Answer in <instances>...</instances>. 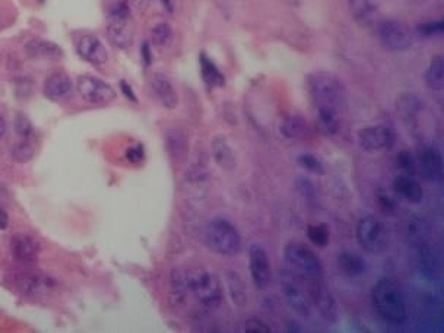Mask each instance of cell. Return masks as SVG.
Segmentation results:
<instances>
[{
    "mask_svg": "<svg viewBox=\"0 0 444 333\" xmlns=\"http://www.w3.org/2000/svg\"><path fill=\"white\" fill-rule=\"evenodd\" d=\"M298 164L302 166L304 170H307L313 174H317V176L324 174V166H323L322 161L313 154H301L298 157Z\"/></svg>",
    "mask_w": 444,
    "mask_h": 333,
    "instance_id": "836d02e7",
    "label": "cell"
},
{
    "mask_svg": "<svg viewBox=\"0 0 444 333\" xmlns=\"http://www.w3.org/2000/svg\"><path fill=\"white\" fill-rule=\"evenodd\" d=\"M424 79L427 88L431 91L440 92L444 88V60L441 56H435L430 62Z\"/></svg>",
    "mask_w": 444,
    "mask_h": 333,
    "instance_id": "83f0119b",
    "label": "cell"
},
{
    "mask_svg": "<svg viewBox=\"0 0 444 333\" xmlns=\"http://www.w3.org/2000/svg\"><path fill=\"white\" fill-rule=\"evenodd\" d=\"M282 292L288 302L290 307L300 316H309L310 314V298L305 294L298 284L294 281H284L282 282Z\"/></svg>",
    "mask_w": 444,
    "mask_h": 333,
    "instance_id": "44dd1931",
    "label": "cell"
},
{
    "mask_svg": "<svg viewBox=\"0 0 444 333\" xmlns=\"http://www.w3.org/2000/svg\"><path fill=\"white\" fill-rule=\"evenodd\" d=\"M8 226V215L6 212L2 209V206H0V228H6Z\"/></svg>",
    "mask_w": 444,
    "mask_h": 333,
    "instance_id": "bcb514c9",
    "label": "cell"
},
{
    "mask_svg": "<svg viewBox=\"0 0 444 333\" xmlns=\"http://www.w3.org/2000/svg\"><path fill=\"white\" fill-rule=\"evenodd\" d=\"M5 132H6V122H5L4 116L0 115V137L5 134Z\"/></svg>",
    "mask_w": 444,
    "mask_h": 333,
    "instance_id": "7dc6e473",
    "label": "cell"
},
{
    "mask_svg": "<svg viewBox=\"0 0 444 333\" xmlns=\"http://www.w3.org/2000/svg\"><path fill=\"white\" fill-rule=\"evenodd\" d=\"M141 56H142L144 65H145L147 68L152 65L154 56H152V48H151V44H149V43H144V44H142V47H141Z\"/></svg>",
    "mask_w": 444,
    "mask_h": 333,
    "instance_id": "b9f144b4",
    "label": "cell"
},
{
    "mask_svg": "<svg viewBox=\"0 0 444 333\" xmlns=\"http://www.w3.org/2000/svg\"><path fill=\"white\" fill-rule=\"evenodd\" d=\"M338 269L348 278H358L367 272V262L354 252H342L337 258Z\"/></svg>",
    "mask_w": 444,
    "mask_h": 333,
    "instance_id": "cb8c5ba5",
    "label": "cell"
},
{
    "mask_svg": "<svg viewBox=\"0 0 444 333\" xmlns=\"http://www.w3.org/2000/svg\"><path fill=\"white\" fill-rule=\"evenodd\" d=\"M36 139L34 137H19L12 148V157L18 162L31 161L36 155Z\"/></svg>",
    "mask_w": 444,
    "mask_h": 333,
    "instance_id": "4dcf8cb0",
    "label": "cell"
},
{
    "mask_svg": "<svg viewBox=\"0 0 444 333\" xmlns=\"http://www.w3.org/2000/svg\"><path fill=\"white\" fill-rule=\"evenodd\" d=\"M307 90L316 108L342 111L347 102V88L341 78L329 72H314L307 76Z\"/></svg>",
    "mask_w": 444,
    "mask_h": 333,
    "instance_id": "3957f363",
    "label": "cell"
},
{
    "mask_svg": "<svg viewBox=\"0 0 444 333\" xmlns=\"http://www.w3.org/2000/svg\"><path fill=\"white\" fill-rule=\"evenodd\" d=\"M244 330L247 333H269L270 327L259 319H250L245 322Z\"/></svg>",
    "mask_w": 444,
    "mask_h": 333,
    "instance_id": "ab89813d",
    "label": "cell"
},
{
    "mask_svg": "<svg viewBox=\"0 0 444 333\" xmlns=\"http://www.w3.org/2000/svg\"><path fill=\"white\" fill-rule=\"evenodd\" d=\"M356 241L366 252L380 255L391 244V233L384 222L373 215H366L356 224Z\"/></svg>",
    "mask_w": 444,
    "mask_h": 333,
    "instance_id": "5b68a950",
    "label": "cell"
},
{
    "mask_svg": "<svg viewBox=\"0 0 444 333\" xmlns=\"http://www.w3.org/2000/svg\"><path fill=\"white\" fill-rule=\"evenodd\" d=\"M376 33L381 44L391 51H406L413 46V36L411 30L399 21H381Z\"/></svg>",
    "mask_w": 444,
    "mask_h": 333,
    "instance_id": "30bf717a",
    "label": "cell"
},
{
    "mask_svg": "<svg viewBox=\"0 0 444 333\" xmlns=\"http://www.w3.org/2000/svg\"><path fill=\"white\" fill-rule=\"evenodd\" d=\"M212 155L216 164L227 171H233L236 169V155L233 148L230 147L226 136H216L212 141Z\"/></svg>",
    "mask_w": 444,
    "mask_h": 333,
    "instance_id": "d4e9b609",
    "label": "cell"
},
{
    "mask_svg": "<svg viewBox=\"0 0 444 333\" xmlns=\"http://www.w3.org/2000/svg\"><path fill=\"white\" fill-rule=\"evenodd\" d=\"M199 66H201L202 79L209 90L222 88L226 85V76L222 75V72L218 69V66L213 63V60L209 58L208 54L201 53Z\"/></svg>",
    "mask_w": 444,
    "mask_h": 333,
    "instance_id": "484cf974",
    "label": "cell"
},
{
    "mask_svg": "<svg viewBox=\"0 0 444 333\" xmlns=\"http://www.w3.org/2000/svg\"><path fill=\"white\" fill-rule=\"evenodd\" d=\"M416 31H418L423 37H435L441 36L444 31V22L441 19L438 21H428L423 22L416 26Z\"/></svg>",
    "mask_w": 444,
    "mask_h": 333,
    "instance_id": "d590c367",
    "label": "cell"
},
{
    "mask_svg": "<svg viewBox=\"0 0 444 333\" xmlns=\"http://www.w3.org/2000/svg\"><path fill=\"white\" fill-rule=\"evenodd\" d=\"M358 144L366 152L388 151L395 144V133L383 125L364 127L358 130Z\"/></svg>",
    "mask_w": 444,
    "mask_h": 333,
    "instance_id": "7c38bea8",
    "label": "cell"
},
{
    "mask_svg": "<svg viewBox=\"0 0 444 333\" xmlns=\"http://www.w3.org/2000/svg\"><path fill=\"white\" fill-rule=\"evenodd\" d=\"M226 278H227V285H228V291H230L233 302L237 305L247 304V290L241 278L233 270H227Z\"/></svg>",
    "mask_w": 444,
    "mask_h": 333,
    "instance_id": "f546056e",
    "label": "cell"
},
{
    "mask_svg": "<svg viewBox=\"0 0 444 333\" xmlns=\"http://www.w3.org/2000/svg\"><path fill=\"white\" fill-rule=\"evenodd\" d=\"M76 53L85 62L97 66H101L108 60V51L105 46L97 36L91 34L82 36L76 41Z\"/></svg>",
    "mask_w": 444,
    "mask_h": 333,
    "instance_id": "2e32d148",
    "label": "cell"
},
{
    "mask_svg": "<svg viewBox=\"0 0 444 333\" xmlns=\"http://www.w3.org/2000/svg\"><path fill=\"white\" fill-rule=\"evenodd\" d=\"M248 265L253 282L259 290H265L272 281L270 260L265 248L259 244H252L248 250Z\"/></svg>",
    "mask_w": 444,
    "mask_h": 333,
    "instance_id": "4fadbf2b",
    "label": "cell"
},
{
    "mask_svg": "<svg viewBox=\"0 0 444 333\" xmlns=\"http://www.w3.org/2000/svg\"><path fill=\"white\" fill-rule=\"evenodd\" d=\"M371 302L377 314L388 324L401 326L408 319L405 295L401 287L388 278L379 280L371 288Z\"/></svg>",
    "mask_w": 444,
    "mask_h": 333,
    "instance_id": "7a4b0ae2",
    "label": "cell"
},
{
    "mask_svg": "<svg viewBox=\"0 0 444 333\" xmlns=\"http://www.w3.org/2000/svg\"><path fill=\"white\" fill-rule=\"evenodd\" d=\"M295 187L302 198L309 199V201L316 199V187H314L313 181L309 180L307 177H297Z\"/></svg>",
    "mask_w": 444,
    "mask_h": 333,
    "instance_id": "8d00e7d4",
    "label": "cell"
},
{
    "mask_svg": "<svg viewBox=\"0 0 444 333\" xmlns=\"http://www.w3.org/2000/svg\"><path fill=\"white\" fill-rule=\"evenodd\" d=\"M26 53L36 59H60L63 56L62 48L51 41L33 40L26 44Z\"/></svg>",
    "mask_w": 444,
    "mask_h": 333,
    "instance_id": "4316f807",
    "label": "cell"
},
{
    "mask_svg": "<svg viewBox=\"0 0 444 333\" xmlns=\"http://www.w3.org/2000/svg\"><path fill=\"white\" fill-rule=\"evenodd\" d=\"M205 244L221 256H234L241 248V237L228 219L216 218L205 228Z\"/></svg>",
    "mask_w": 444,
    "mask_h": 333,
    "instance_id": "277c9868",
    "label": "cell"
},
{
    "mask_svg": "<svg viewBox=\"0 0 444 333\" xmlns=\"http://www.w3.org/2000/svg\"><path fill=\"white\" fill-rule=\"evenodd\" d=\"M420 166L423 176L430 181H441L444 177V166L441 152L434 147H424L420 151Z\"/></svg>",
    "mask_w": 444,
    "mask_h": 333,
    "instance_id": "e0dca14e",
    "label": "cell"
},
{
    "mask_svg": "<svg viewBox=\"0 0 444 333\" xmlns=\"http://www.w3.org/2000/svg\"><path fill=\"white\" fill-rule=\"evenodd\" d=\"M377 204H379V206H380V209L384 212V213H387V215H391V213H393L395 211H396V201L393 199V196H391V194H388L387 191H384V190H380L379 191V194H377Z\"/></svg>",
    "mask_w": 444,
    "mask_h": 333,
    "instance_id": "f35d334b",
    "label": "cell"
},
{
    "mask_svg": "<svg viewBox=\"0 0 444 333\" xmlns=\"http://www.w3.org/2000/svg\"><path fill=\"white\" fill-rule=\"evenodd\" d=\"M126 157H127V159L132 161V162H141V161L144 159V149H142V147L130 148V149H127Z\"/></svg>",
    "mask_w": 444,
    "mask_h": 333,
    "instance_id": "7bdbcfd3",
    "label": "cell"
},
{
    "mask_svg": "<svg viewBox=\"0 0 444 333\" xmlns=\"http://www.w3.org/2000/svg\"><path fill=\"white\" fill-rule=\"evenodd\" d=\"M347 4L351 16L359 26L366 30H377L381 18L376 0H347Z\"/></svg>",
    "mask_w": 444,
    "mask_h": 333,
    "instance_id": "5bb4252c",
    "label": "cell"
},
{
    "mask_svg": "<svg viewBox=\"0 0 444 333\" xmlns=\"http://www.w3.org/2000/svg\"><path fill=\"white\" fill-rule=\"evenodd\" d=\"M43 92L50 101H66L73 94V82L65 72H54L46 78Z\"/></svg>",
    "mask_w": 444,
    "mask_h": 333,
    "instance_id": "9a60e30c",
    "label": "cell"
},
{
    "mask_svg": "<svg viewBox=\"0 0 444 333\" xmlns=\"http://www.w3.org/2000/svg\"><path fill=\"white\" fill-rule=\"evenodd\" d=\"M307 237L317 247H326L329 244V241H330L329 227L326 224L309 226L307 227Z\"/></svg>",
    "mask_w": 444,
    "mask_h": 333,
    "instance_id": "d6a6232c",
    "label": "cell"
},
{
    "mask_svg": "<svg viewBox=\"0 0 444 333\" xmlns=\"http://www.w3.org/2000/svg\"><path fill=\"white\" fill-rule=\"evenodd\" d=\"M151 88L157 100L165 108L173 110L179 105V94L169 76H165L162 73L154 75L151 79Z\"/></svg>",
    "mask_w": 444,
    "mask_h": 333,
    "instance_id": "ffe728a7",
    "label": "cell"
},
{
    "mask_svg": "<svg viewBox=\"0 0 444 333\" xmlns=\"http://www.w3.org/2000/svg\"><path fill=\"white\" fill-rule=\"evenodd\" d=\"M14 285L26 297L40 298L51 294L58 284L44 272L34 269H23L14 275Z\"/></svg>",
    "mask_w": 444,
    "mask_h": 333,
    "instance_id": "ba28073f",
    "label": "cell"
},
{
    "mask_svg": "<svg viewBox=\"0 0 444 333\" xmlns=\"http://www.w3.org/2000/svg\"><path fill=\"white\" fill-rule=\"evenodd\" d=\"M76 90L82 100L91 105H108L117 98L116 90L110 83L91 75L79 76Z\"/></svg>",
    "mask_w": 444,
    "mask_h": 333,
    "instance_id": "9c48e42d",
    "label": "cell"
},
{
    "mask_svg": "<svg viewBox=\"0 0 444 333\" xmlns=\"http://www.w3.org/2000/svg\"><path fill=\"white\" fill-rule=\"evenodd\" d=\"M305 285H307V295L310 301L314 304L317 312L327 322H332V323L337 322L338 320V304L335 301V297L332 295L329 287L323 281V276L305 280Z\"/></svg>",
    "mask_w": 444,
    "mask_h": 333,
    "instance_id": "8fae6325",
    "label": "cell"
},
{
    "mask_svg": "<svg viewBox=\"0 0 444 333\" xmlns=\"http://www.w3.org/2000/svg\"><path fill=\"white\" fill-rule=\"evenodd\" d=\"M15 130L19 137H36L34 126L31 120L23 115H18L15 119Z\"/></svg>",
    "mask_w": 444,
    "mask_h": 333,
    "instance_id": "74e56055",
    "label": "cell"
},
{
    "mask_svg": "<svg viewBox=\"0 0 444 333\" xmlns=\"http://www.w3.org/2000/svg\"><path fill=\"white\" fill-rule=\"evenodd\" d=\"M177 291L190 292L209 309L218 307L222 301V287L218 278L205 269H179L173 273Z\"/></svg>",
    "mask_w": 444,
    "mask_h": 333,
    "instance_id": "6da1fadb",
    "label": "cell"
},
{
    "mask_svg": "<svg viewBox=\"0 0 444 333\" xmlns=\"http://www.w3.org/2000/svg\"><path fill=\"white\" fill-rule=\"evenodd\" d=\"M396 164H398L399 169L403 171V174L411 176V177H413L416 174L415 158L408 149H403L396 155Z\"/></svg>",
    "mask_w": 444,
    "mask_h": 333,
    "instance_id": "e575fe53",
    "label": "cell"
},
{
    "mask_svg": "<svg viewBox=\"0 0 444 333\" xmlns=\"http://www.w3.org/2000/svg\"><path fill=\"white\" fill-rule=\"evenodd\" d=\"M393 190L399 198L411 204H418L424 198V190L421 184L413 180V177L406 174H398L393 179Z\"/></svg>",
    "mask_w": 444,
    "mask_h": 333,
    "instance_id": "7402d4cb",
    "label": "cell"
},
{
    "mask_svg": "<svg viewBox=\"0 0 444 333\" xmlns=\"http://www.w3.org/2000/svg\"><path fill=\"white\" fill-rule=\"evenodd\" d=\"M151 37H152V43L157 47L169 46L173 38V28L166 22H159L152 28Z\"/></svg>",
    "mask_w": 444,
    "mask_h": 333,
    "instance_id": "1f68e13d",
    "label": "cell"
},
{
    "mask_svg": "<svg viewBox=\"0 0 444 333\" xmlns=\"http://www.w3.org/2000/svg\"><path fill=\"white\" fill-rule=\"evenodd\" d=\"M108 41L117 48H129L133 43L132 12L127 0H119L108 11Z\"/></svg>",
    "mask_w": 444,
    "mask_h": 333,
    "instance_id": "8992f818",
    "label": "cell"
},
{
    "mask_svg": "<svg viewBox=\"0 0 444 333\" xmlns=\"http://www.w3.org/2000/svg\"><path fill=\"white\" fill-rule=\"evenodd\" d=\"M285 263L302 280L323 276V266L319 256L313 250L302 243L291 241L284 248Z\"/></svg>",
    "mask_w": 444,
    "mask_h": 333,
    "instance_id": "52a82bcc",
    "label": "cell"
},
{
    "mask_svg": "<svg viewBox=\"0 0 444 333\" xmlns=\"http://www.w3.org/2000/svg\"><path fill=\"white\" fill-rule=\"evenodd\" d=\"M396 111L406 125H416L426 111L424 101L415 94H402L396 100Z\"/></svg>",
    "mask_w": 444,
    "mask_h": 333,
    "instance_id": "ac0fdd59",
    "label": "cell"
},
{
    "mask_svg": "<svg viewBox=\"0 0 444 333\" xmlns=\"http://www.w3.org/2000/svg\"><path fill=\"white\" fill-rule=\"evenodd\" d=\"M281 132L288 139H305L310 136V126L300 116H290L282 122Z\"/></svg>",
    "mask_w": 444,
    "mask_h": 333,
    "instance_id": "f1b7e54d",
    "label": "cell"
},
{
    "mask_svg": "<svg viewBox=\"0 0 444 333\" xmlns=\"http://www.w3.org/2000/svg\"><path fill=\"white\" fill-rule=\"evenodd\" d=\"M161 5L164 6V9L169 12V14H173L174 12V4L173 0H161Z\"/></svg>",
    "mask_w": 444,
    "mask_h": 333,
    "instance_id": "f6af8a7d",
    "label": "cell"
},
{
    "mask_svg": "<svg viewBox=\"0 0 444 333\" xmlns=\"http://www.w3.org/2000/svg\"><path fill=\"white\" fill-rule=\"evenodd\" d=\"M130 8H134L137 11H147L149 6V0H127Z\"/></svg>",
    "mask_w": 444,
    "mask_h": 333,
    "instance_id": "ee69618b",
    "label": "cell"
},
{
    "mask_svg": "<svg viewBox=\"0 0 444 333\" xmlns=\"http://www.w3.org/2000/svg\"><path fill=\"white\" fill-rule=\"evenodd\" d=\"M11 248L14 258L25 266H31L38 258V244L34 238L26 234H16L11 240Z\"/></svg>",
    "mask_w": 444,
    "mask_h": 333,
    "instance_id": "d6986e66",
    "label": "cell"
},
{
    "mask_svg": "<svg viewBox=\"0 0 444 333\" xmlns=\"http://www.w3.org/2000/svg\"><path fill=\"white\" fill-rule=\"evenodd\" d=\"M120 91L123 92V95L129 100V101H132V102H137V97H136V94H134V91H133V88H132V85L130 83L127 82V80H120Z\"/></svg>",
    "mask_w": 444,
    "mask_h": 333,
    "instance_id": "60d3db41",
    "label": "cell"
},
{
    "mask_svg": "<svg viewBox=\"0 0 444 333\" xmlns=\"http://www.w3.org/2000/svg\"><path fill=\"white\" fill-rule=\"evenodd\" d=\"M316 127L324 136H337L341 130V111L332 108H317Z\"/></svg>",
    "mask_w": 444,
    "mask_h": 333,
    "instance_id": "603a6c76",
    "label": "cell"
}]
</instances>
